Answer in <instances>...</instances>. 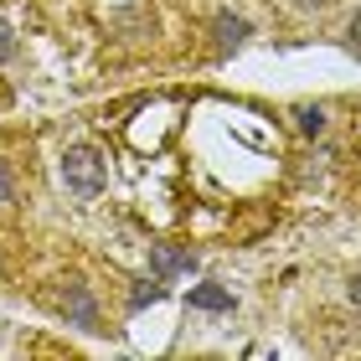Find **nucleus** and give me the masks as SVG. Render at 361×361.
<instances>
[{
    "instance_id": "nucleus-1",
    "label": "nucleus",
    "mask_w": 361,
    "mask_h": 361,
    "mask_svg": "<svg viewBox=\"0 0 361 361\" xmlns=\"http://www.w3.org/2000/svg\"><path fill=\"white\" fill-rule=\"evenodd\" d=\"M62 180H68V191H78V196H98L109 171H104V160L93 150H68L62 155Z\"/></svg>"
},
{
    "instance_id": "nucleus-2",
    "label": "nucleus",
    "mask_w": 361,
    "mask_h": 361,
    "mask_svg": "<svg viewBox=\"0 0 361 361\" xmlns=\"http://www.w3.org/2000/svg\"><path fill=\"white\" fill-rule=\"evenodd\" d=\"M62 310H68V320H73V325H83V331H98V310H93V300H88V294L78 289V284L62 294Z\"/></svg>"
},
{
    "instance_id": "nucleus-3",
    "label": "nucleus",
    "mask_w": 361,
    "mask_h": 361,
    "mask_svg": "<svg viewBox=\"0 0 361 361\" xmlns=\"http://www.w3.org/2000/svg\"><path fill=\"white\" fill-rule=\"evenodd\" d=\"M155 269H160V274H186V269H191V253H176V248H155Z\"/></svg>"
},
{
    "instance_id": "nucleus-4",
    "label": "nucleus",
    "mask_w": 361,
    "mask_h": 361,
    "mask_svg": "<svg viewBox=\"0 0 361 361\" xmlns=\"http://www.w3.org/2000/svg\"><path fill=\"white\" fill-rule=\"evenodd\" d=\"M217 31H222V47H238V42H243V31H248V21H238V16H222Z\"/></svg>"
},
{
    "instance_id": "nucleus-5",
    "label": "nucleus",
    "mask_w": 361,
    "mask_h": 361,
    "mask_svg": "<svg viewBox=\"0 0 361 361\" xmlns=\"http://www.w3.org/2000/svg\"><path fill=\"white\" fill-rule=\"evenodd\" d=\"M191 305H202V310H227L233 300H227L222 289H212V284H207V289H196V294H191Z\"/></svg>"
},
{
    "instance_id": "nucleus-6",
    "label": "nucleus",
    "mask_w": 361,
    "mask_h": 361,
    "mask_svg": "<svg viewBox=\"0 0 361 361\" xmlns=\"http://www.w3.org/2000/svg\"><path fill=\"white\" fill-rule=\"evenodd\" d=\"M346 42H351V52H356V57H361V11H356V16H351V31H346Z\"/></svg>"
},
{
    "instance_id": "nucleus-7",
    "label": "nucleus",
    "mask_w": 361,
    "mask_h": 361,
    "mask_svg": "<svg viewBox=\"0 0 361 361\" xmlns=\"http://www.w3.org/2000/svg\"><path fill=\"white\" fill-rule=\"evenodd\" d=\"M11 52H16V42H11V26H6V21H0V62H6Z\"/></svg>"
},
{
    "instance_id": "nucleus-8",
    "label": "nucleus",
    "mask_w": 361,
    "mask_h": 361,
    "mask_svg": "<svg viewBox=\"0 0 361 361\" xmlns=\"http://www.w3.org/2000/svg\"><path fill=\"white\" fill-rule=\"evenodd\" d=\"M300 119H305V129H310V135H315V129L325 124V114H320V109H305V114H300Z\"/></svg>"
},
{
    "instance_id": "nucleus-9",
    "label": "nucleus",
    "mask_w": 361,
    "mask_h": 361,
    "mask_svg": "<svg viewBox=\"0 0 361 361\" xmlns=\"http://www.w3.org/2000/svg\"><path fill=\"white\" fill-rule=\"evenodd\" d=\"M6 202H11V171L0 166V207H6Z\"/></svg>"
},
{
    "instance_id": "nucleus-10",
    "label": "nucleus",
    "mask_w": 361,
    "mask_h": 361,
    "mask_svg": "<svg viewBox=\"0 0 361 361\" xmlns=\"http://www.w3.org/2000/svg\"><path fill=\"white\" fill-rule=\"evenodd\" d=\"M351 300H356V305H361V274H356V279H351Z\"/></svg>"
},
{
    "instance_id": "nucleus-11",
    "label": "nucleus",
    "mask_w": 361,
    "mask_h": 361,
    "mask_svg": "<svg viewBox=\"0 0 361 361\" xmlns=\"http://www.w3.org/2000/svg\"><path fill=\"white\" fill-rule=\"evenodd\" d=\"M305 6H325V0H305Z\"/></svg>"
}]
</instances>
